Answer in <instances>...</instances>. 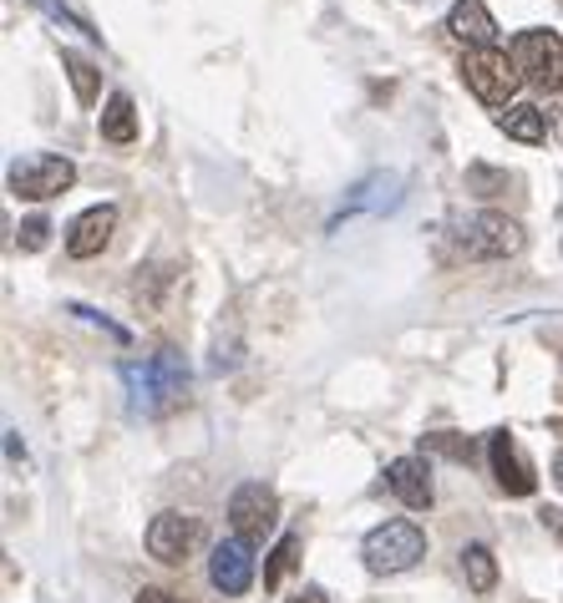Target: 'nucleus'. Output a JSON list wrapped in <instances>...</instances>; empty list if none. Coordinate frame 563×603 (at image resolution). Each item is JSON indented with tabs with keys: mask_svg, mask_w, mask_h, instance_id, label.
<instances>
[{
	"mask_svg": "<svg viewBox=\"0 0 563 603\" xmlns=\"http://www.w3.org/2000/svg\"><path fill=\"white\" fill-rule=\"evenodd\" d=\"M122 381H127V396L143 416H163L183 401V385H188V370H183L179 350H158L143 366H122Z\"/></svg>",
	"mask_w": 563,
	"mask_h": 603,
	"instance_id": "1",
	"label": "nucleus"
},
{
	"mask_svg": "<svg viewBox=\"0 0 563 603\" xmlns=\"http://www.w3.org/2000/svg\"><path fill=\"white\" fill-rule=\"evenodd\" d=\"M462 82H467V91H473L477 102L503 107L507 97L518 91L523 72H518V61L507 57V51H498V46H482V51H467V61H462Z\"/></svg>",
	"mask_w": 563,
	"mask_h": 603,
	"instance_id": "2",
	"label": "nucleus"
},
{
	"mask_svg": "<svg viewBox=\"0 0 563 603\" xmlns=\"http://www.w3.org/2000/svg\"><path fill=\"white\" fill-rule=\"evenodd\" d=\"M360 558H366L371 574H401L416 558H427V532L416 528V522H381L376 532H366Z\"/></svg>",
	"mask_w": 563,
	"mask_h": 603,
	"instance_id": "3",
	"label": "nucleus"
},
{
	"mask_svg": "<svg viewBox=\"0 0 563 603\" xmlns=\"http://www.w3.org/2000/svg\"><path fill=\"white\" fill-rule=\"evenodd\" d=\"M513 61L523 82L543 91H563V36L559 30H518L513 36Z\"/></svg>",
	"mask_w": 563,
	"mask_h": 603,
	"instance_id": "4",
	"label": "nucleus"
},
{
	"mask_svg": "<svg viewBox=\"0 0 563 603\" xmlns=\"http://www.w3.org/2000/svg\"><path fill=\"white\" fill-rule=\"evenodd\" d=\"M523 244V229L513 219H503V213H467V219L457 223V249L467 254V259H507V254H518Z\"/></svg>",
	"mask_w": 563,
	"mask_h": 603,
	"instance_id": "5",
	"label": "nucleus"
},
{
	"mask_svg": "<svg viewBox=\"0 0 563 603\" xmlns=\"http://www.w3.org/2000/svg\"><path fill=\"white\" fill-rule=\"evenodd\" d=\"M76 183V168L57 152H30L11 168V193L15 198H30V204H46V198H57Z\"/></svg>",
	"mask_w": 563,
	"mask_h": 603,
	"instance_id": "6",
	"label": "nucleus"
},
{
	"mask_svg": "<svg viewBox=\"0 0 563 603\" xmlns=\"http://www.w3.org/2000/svg\"><path fill=\"white\" fill-rule=\"evenodd\" d=\"M229 522H234V538H244L249 547L265 543L274 522H280V502H274V492L265 482H244L234 492V502H229Z\"/></svg>",
	"mask_w": 563,
	"mask_h": 603,
	"instance_id": "7",
	"label": "nucleus"
},
{
	"mask_svg": "<svg viewBox=\"0 0 563 603\" xmlns=\"http://www.w3.org/2000/svg\"><path fill=\"white\" fill-rule=\"evenodd\" d=\"M488 462H492V477H498V487H503L507 497H528V492L538 487L534 462L523 456V446H518L513 431H492L488 436Z\"/></svg>",
	"mask_w": 563,
	"mask_h": 603,
	"instance_id": "8",
	"label": "nucleus"
},
{
	"mask_svg": "<svg viewBox=\"0 0 563 603\" xmlns=\"http://www.w3.org/2000/svg\"><path fill=\"white\" fill-rule=\"evenodd\" d=\"M204 528L198 517H183V513H158L148 522V553L158 563H188V553L198 547Z\"/></svg>",
	"mask_w": 563,
	"mask_h": 603,
	"instance_id": "9",
	"label": "nucleus"
},
{
	"mask_svg": "<svg viewBox=\"0 0 563 603\" xmlns=\"http://www.w3.org/2000/svg\"><path fill=\"white\" fill-rule=\"evenodd\" d=\"M401 204V173H371V177H360L356 188L345 193V208L330 219V234L341 229L345 219H356V213H385V208H396Z\"/></svg>",
	"mask_w": 563,
	"mask_h": 603,
	"instance_id": "10",
	"label": "nucleus"
},
{
	"mask_svg": "<svg viewBox=\"0 0 563 603\" xmlns=\"http://www.w3.org/2000/svg\"><path fill=\"white\" fill-rule=\"evenodd\" d=\"M112 229H118V208L112 204H97L87 213H76L72 229H66V254L72 259H97L112 244Z\"/></svg>",
	"mask_w": 563,
	"mask_h": 603,
	"instance_id": "11",
	"label": "nucleus"
},
{
	"mask_svg": "<svg viewBox=\"0 0 563 603\" xmlns=\"http://www.w3.org/2000/svg\"><path fill=\"white\" fill-rule=\"evenodd\" d=\"M208 578H213V589L219 593H249L254 583V558H249V543L244 538H229L208 553Z\"/></svg>",
	"mask_w": 563,
	"mask_h": 603,
	"instance_id": "12",
	"label": "nucleus"
},
{
	"mask_svg": "<svg viewBox=\"0 0 563 603\" xmlns=\"http://www.w3.org/2000/svg\"><path fill=\"white\" fill-rule=\"evenodd\" d=\"M385 482H391V492H396L406 507H431V471L421 456H396L391 467H385Z\"/></svg>",
	"mask_w": 563,
	"mask_h": 603,
	"instance_id": "13",
	"label": "nucleus"
},
{
	"mask_svg": "<svg viewBox=\"0 0 563 603\" xmlns=\"http://www.w3.org/2000/svg\"><path fill=\"white\" fill-rule=\"evenodd\" d=\"M446 30H452L457 41H467L473 51H482V46H492V36H498V21H492V11L482 0H457L452 15H446Z\"/></svg>",
	"mask_w": 563,
	"mask_h": 603,
	"instance_id": "14",
	"label": "nucleus"
},
{
	"mask_svg": "<svg viewBox=\"0 0 563 603\" xmlns=\"http://www.w3.org/2000/svg\"><path fill=\"white\" fill-rule=\"evenodd\" d=\"M498 127H503L513 143H543V137H549V112H543V107L518 102V107H507L503 118H498Z\"/></svg>",
	"mask_w": 563,
	"mask_h": 603,
	"instance_id": "15",
	"label": "nucleus"
},
{
	"mask_svg": "<svg viewBox=\"0 0 563 603\" xmlns=\"http://www.w3.org/2000/svg\"><path fill=\"white\" fill-rule=\"evenodd\" d=\"M102 137L107 143H133L137 137V107L127 91H112L102 107Z\"/></svg>",
	"mask_w": 563,
	"mask_h": 603,
	"instance_id": "16",
	"label": "nucleus"
},
{
	"mask_svg": "<svg viewBox=\"0 0 563 603\" xmlns=\"http://www.w3.org/2000/svg\"><path fill=\"white\" fill-rule=\"evenodd\" d=\"M462 574H467L473 593H492V589H498V558H492V547H482V543L462 547Z\"/></svg>",
	"mask_w": 563,
	"mask_h": 603,
	"instance_id": "17",
	"label": "nucleus"
},
{
	"mask_svg": "<svg viewBox=\"0 0 563 603\" xmlns=\"http://www.w3.org/2000/svg\"><path fill=\"white\" fill-rule=\"evenodd\" d=\"M61 66H66V76H72L76 102H82V107L97 102V66H91L87 57H76V51H61Z\"/></svg>",
	"mask_w": 563,
	"mask_h": 603,
	"instance_id": "18",
	"label": "nucleus"
},
{
	"mask_svg": "<svg viewBox=\"0 0 563 603\" xmlns=\"http://www.w3.org/2000/svg\"><path fill=\"white\" fill-rule=\"evenodd\" d=\"M295 558H299V538H280V547H274V558H269V568H265V589H274V583L295 568Z\"/></svg>",
	"mask_w": 563,
	"mask_h": 603,
	"instance_id": "19",
	"label": "nucleus"
},
{
	"mask_svg": "<svg viewBox=\"0 0 563 603\" xmlns=\"http://www.w3.org/2000/svg\"><path fill=\"white\" fill-rule=\"evenodd\" d=\"M467 188L482 193V198H492V193H503V188H507V177H503V173H492V168H467Z\"/></svg>",
	"mask_w": 563,
	"mask_h": 603,
	"instance_id": "20",
	"label": "nucleus"
},
{
	"mask_svg": "<svg viewBox=\"0 0 563 603\" xmlns=\"http://www.w3.org/2000/svg\"><path fill=\"white\" fill-rule=\"evenodd\" d=\"M46 234H51V223L46 219H26L21 223V234H15V244H21L26 254H36V249H46Z\"/></svg>",
	"mask_w": 563,
	"mask_h": 603,
	"instance_id": "21",
	"label": "nucleus"
},
{
	"mask_svg": "<svg viewBox=\"0 0 563 603\" xmlns=\"http://www.w3.org/2000/svg\"><path fill=\"white\" fill-rule=\"evenodd\" d=\"M427 452H446V456H457V462H467L473 446L462 442V436H452V431H442V436H427Z\"/></svg>",
	"mask_w": 563,
	"mask_h": 603,
	"instance_id": "22",
	"label": "nucleus"
},
{
	"mask_svg": "<svg viewBox=\"0 0 563 603\" xmlns=\"http://www.w3.org/2000/svg\"><path fill=\"white\" fill-rule=\"evenodd\" d=\"M137 603H179L173 593H163V589H143L137 593Z\"/></svg>",
	"mask_w": 563,
	"mask_h": 603,
	"instance_id": "23",
	"label": "nucleus"
},
{
	"mask_svg": "<svg viewBox=\"0 0 563 603\" xmlns=\"http://www.w3.org/2000/svg\"><path fill=\"white\" fill-rule=\"evenodd\" d=\"M549 127H553V133H559V137H563V97H559V102L549 107Z\"/></svg>",
	"mask_w": 563,
	"mask_h": 603,
	"instance_id": "24",
	"label": "nucleus"
},
{
	"mask_svg": "<svg viewBox=\"0 0 563 603\" xmlns=\"http://www.w3.org/2000/svg\"><path fill=\"white\" fill-rule=\"evenodd\" d=\"M538 517H543V522H549L553 532H563V513H553V507H543V513H538Z\"/></svg>",
	"mask_w": 563,
	"mask_h": 603,
	"instance_id": "25",
	"label": "nucleus"
},
{
	"mask_svg": "<svg viewBox=\"0 0 563 603\" xmlns=\"http://www.w3.org/2000/svg\"><path fill=\"white\" fill-rule=\"evenodd\" d=\"M290 603H326V593H320V589H305V593H295Z\"/></svg>",
	"mask_w": 563,
	"mask_h": 603,
	"instance_id": "26",
	"label": "nucleus"
},
{
	"mask_svg": "<svg viewBox=\"0 0 563 603\" xmlns=\"http://www.w3.org/2000/svg\"><path fill=\"white\" fill-rule=\"evenodd\" d=\"M553 482L563 487V452H559V462H553Z\"/></svg>",
	"mask_w": 563,
	"mask_h": 603,
	"instance_id": "27",
	"label": "nucleus"
}]
</instances>
